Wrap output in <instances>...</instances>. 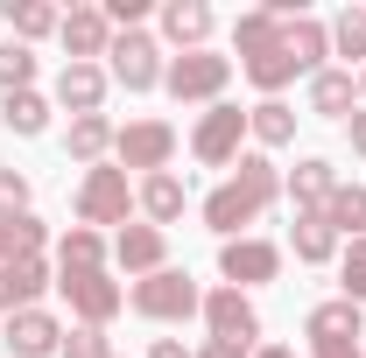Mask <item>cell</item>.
<instances>
[{
  "mask_svg": "<svg viewBox=\"0 0 366 358\" xmlns=\"http://www.w3.org/2000/svg\"><path fill=\"white\" fill-rule=\"evenodd\" d=\"M274 197H282V169H274L268 155H239L232 176L204 197V225H212L219 239H239V225H254Z\"/></svg>",
  "mask_w": 366,
  "mask_h": 358,
  "instance_id": "6da1fadb",
  "label": "cell"
},
{
  "mask_svg": "<svg viewBox=\"0 0 366 358\" xmlns=\"http://www.w3.org/2000/svg\"><path fill=\"white\" fill-rule=\"evenodd\" d=\"M127 302H134V316H148V323H190V316H204V288L183 267H162V274H148V281H134Z\"/></svg>",
  "mask_w": 366,
  "mask_h": 358,
  "instance_id": "7a4b0ae2",
  "label": "cell"
},
{
  "mask_svg": "<svg viewBox=\"0 0 366 358\" xmlns=\"http://www.w3.org/2000/svg\"><path fill=\"white\" fill-rule=\"evenodd\" d=\"M232 85V56H212V49H190V56H169L162 71V91L177 106H219Z\"/></svg>",
  "mask_w": 366,
  "mask_h": 358,
  "instance_id": "3957f363",
  "label": "cell"
},
{
  "mask_svg": "<svg viewBox=\"0 0 366 358\" xmlns=\"http://www.w3.org/2000/svg\"><path fill=\"white\" fill-rule=\"evenodd\" d=\"M71 211H78V225H127V211H134V183H127V169H85V183H78V197H71Z\"/></svg>",
  "mask_w": 366,
  "mask_h": 358,
  "instance_id": "277c9868",
  "label": "cell"
},
{
  "mask_svg": "<svg viewBox=\"0 0 366 358\" xmlns=\"http://www.w3.org/2000/svg\"><path fill=\"white\" fill-rule=\"evenodd\" d=\"M162 71H169V63H162V43H155L148 29H120V36H113V49H106V78H113V85L155 91Z\"/></svg>",
  "mask_w": 366,
  "mask_h": 358,
  "instance_id": "5b68a950",
  "label": "cell"
},
{
  "mask_svg": "<svg viewBox=\"0 0 366 358\" xmlns=\"http://www.w3.org/2000/svg\"><path fill=\"white\" fill-rule=\"evenodd\" d=\"M56 295H64L71 316L92 323V330H106V323L120 316V302H127V288H120V281H106V267H92V274H56Z\"/></svg>",
  "mask_w": 366,
  "mask_h": 358,
  "instance_id": "8992f818",
  "label": "cell"
},
{
  "mask_svg": "<svg viewBox=\"0 0 366 358\" xmlns=\"http://www.w3.org/2000/svg\"><path fill=\"white\" fill-rule=\"evenodd\" d=\"M204 330H212L219 344L261 352V310L247 302V288H212V295H204Z\"/></svg>",
  "mask_w": 366,
  "mask_h": 358,
  "instance_id": "52a82bcc",
  "label": "cell"
},
{
  "mask_svg": "<svg viewBox=\"0 0 366 358\" xmlns=\"http://www.w3.org/2000/svg\"><path fill=\"white\" fill-rule=\"evenodd\" d=\"M239 140H247V113L239 106H204V120H197V134H190V155L204 162V169H232L239 162Z\"/></svg>",
  "mask_w": 366,
  "mask_h": 358,
  "instance_id": "ba28073f",
  "label": "cell"
},
{
  "mask_svg": "<svg viewBox=\"0 0 366 358\" xmlns=\"http://www.w3.org/2000/svg\"><path fill=\"white\" fill-rule=\"evenodd\" d=\"M113 155H120V169L155 176V169H169V155H177V127H169V120H127L120 140H113Z\"/></svg>",
  "mask_w": 366,
  "mask_h": 358,
  "instance_id": "9c48e42d",
  "label": "cell"
},
{
  "mask_svg": "<svg viewBox=\"0 0 366 358\" xmlns=\"http://www.w3.org/2000/svg\"><path fill=\"white\" fill-rule=\"evenodd\" d=\"M219 274H226V288H261V281H274L282 274V246L274 239H226L219 246Z\"/></svg>",
  "mask_w": 366,
  "mask_h": 358,
  "instance_id": "30bf717a",
  "label": "cell"
},
{
  "mask_svg": "<svg viewBox=\"0 0 366 358\" xmlns=\"http://www.w3.org/2000/svg\"><path fill=\"white\" fill-rule=\"evenodd\" d=\"M113 260L134 274V281L162 274V267H169V232H155V225H120V239H113Z\"/></svg>",
  "mask_w": 366,
  "mask_h": 358,
  "instance_id": "8fae6325",
  "label": "cell"
},
{
  "mask_svg": "<svg viewBox=\"0 0 366 358\" xmlns=\"http://www.w3.org/2000/svg\"><path fill=\"white\" fill-rule=\"evenodd\" d=\"M274 14H296V0H274ZM239 71H247V85L261 91V98H282V85H289V78H303V71L289 63L282 36H274L268 49H254V56H239Z\"/></svg>",
  "mask_w": 366,
  "mask_h": 358,
  "instance_id": "7c38bea8",
  "label": "cell"
},
{
  "mask_svg": "<svg viewBox=\"0 0 366 358\" xmlns=\"http://www.w3.org/2000/svg\"><path fill=\"white\" fill-rule=\"evenodd\" d=\"M282 49H289V63L303 78H317L324 56H331V21H317V14H282Z\"/></svg>",
  "mask_w": 366,
  "mask_h": 358,
  "instance_id": "4fadbf2b",
  "label": "cell"
},
{
  "mask_svg": "<svg viewBox=\"0 0 366 358\" xmlns=\"http://www.w3.org/2000/svg\"><path fill=\"white\" fill-rule=\"evenodd\" d=\"M64 344V323L49 310H7V352L14 358H56Z\"/></svg>",
  "mask_w": 366,
  "mask_h": 358,
  "instance_id": "5bb4252c",
  "label": "cell"
},
{
  "mask_svg": "<svg viewBox=\"0 0 366 358\" xmlns=\"http://www.w3.org/2000/svg\"><path fill=\"white\" fill-rule=\"evenodd\" d=\"M56 36L71 49V63H99V56L113 49V21H106V7H71Z\"/></svg>",
  "mask_w": 366,
  "mask_h": 358,
  "instance_id": "9a60e30c",
  "label": "cell"
},
{
  "mask_svg": "<svg viewBox=\"0 0 366 358\" xmlns=\"http://www.w3.org/2000/svg\"><path fill=\"white\" fill-rule=\"evenodd\" d=\"M212 29H219V14L204 0H162V43H177L183 56L212 43Z\"/></svg>",
  "mask_w": 366,
  "mask_h": 358,
  "instance_id": "2e32d148",
  "label": "cell"
},
{
  "mask_svg": "<svg viewBox=\"0 0 366 358\" xmlns=\"http://www.w3.org/2000/svg\"><path fill=\"white\" fill-rule=\"evenodd\" d=\"M106 63H64L56 71V106H71V120H85V113H99L106 106Z\"/></svg>",
  "mask_w": 366,
  "mask_h": 358,
  "instance_id": "e0dca14e",
  "label": "cell"
},
{
  "mask_svg": "<svg viewBox=\"0 0 366 358\" xmlns=\"http://www.w3.org/2000/svg\"><path fill=\"white\" fill-rule=\"evenodd\" d=\"M282 190H289L296 218H310V211H324V204H331V190H338V169H331L324 155H303V162L289 169V183H282Z\"/></svg>",
  "mask_w": 366,
  "mask_h": 358,
  "instance_id": "ac0fdd59",
  "label": "cell"
},
{
  "mask_svg": "<svg viewBox=\"0 0 366 358\" xmlns=\"http://www.w3.org/2000/svg\"><path fill=\"white\" fill-rule=\"evenodd\" d=\"M310 113L317 120H352L360 113V78L352 71H317L310 78Z\"/></svg>",
  "mask_w": 366,
  "mask_h": 358,
  "instance_id": "d6986e66",
  "label": "cell"
},
{
  "mask_svg": "<svg viewBox=\"0 0 366 358\" xmlns=\"http://www.w3.org/2000/svg\"><path fill=\"white\" fill-rule=\"evenodd\" d=\"M134 204L148 211V225H155V232H162V225H177V218H183V176H177V169H155V176H141Z\"/></svg>",
  "mask_w": 366,
  "mask_h": 358,
  "instance_id": "ffe728a7",
  "label": "cell"
},
{
  "mask_svg": "<svg viewBox=\"0 0 366 358\" xmlns=\"http://www.w3.org/2000/svg\"><path fill=\"white\" fill-rule=\"evenodd\" d=\"M43 288H56V281H49V260H43V253H29V260L0 267V295H7V310H36V302H43Z\"/></svg>",
  "mask_w": 366,
  "mask_h": 358,
  "instance_id": "44dd1931",
  "label": "cell"
},
{
  "mask_svg": "<svg viewBox=\"0 0 366 358\" xmlns=\"http://www.w3.org/2000/svg\"><path fill=\"white\" fill-rule=\"evenodd\" d=\"M113 140H120V127L106 120V113H85V120H71V162H85V169H99L106 155H113Z\"/></svg>",
  "mask_w": 366,
  "mask_h": 358,
  "instance_id": "7402d4cb",
  "label": "cell"
},
{
  "mask_svg": "<svg viewBox=\"0 0 366 358\" xmlns=\"http://www.w3.org/2000/svg\"><path fill=\"white\" fill-rule=\"evenodd\" d=\"M0 21L14 29V43H43L64 29V14L49 7V0H0Z\"/></svg>",
  "mask_w": 366,
  "mask_h": 358,
  "instance_id": "603a6c76",
  "label": "cell"
},
{
  "mask_svg": "<svg viewBox=\"0 0 366 358\" xmlns=\"http://www.w3.org/2000/svg\"><path fill=\"white\" fill-rule=\"evenodd\" d=\"M289 246H296L303 267H331V260H338V232L324 225V211H310V218L289 225Z\"/></svg>",
  "mask_w": 366,
  "mask_h": 358,
  "instance_id": "cb8c5ba5",
  "label": "cell"
},
{
  "mask_svg": "<svg viewBox=\"0 0 366 358\" xmlns=\"http://www.w3.org/2000/svg\"><path fill=\"white\" fill-rule=\"evenodd\" d=\"M0 127L21 134V140L49 134V98H43V91H7V98H0Z\"/></svg>",
  "mask_w": 366,
  "mask_h": 358,
  "instance_id": "d4e9b609",
  "label": "cell"
},
{
  "mask_svg": "<svg viewBox=\"0 0 366 358\" xmlns=\"http://www.w3.org/2000/svg\"><path fill=\"white\" fill-rule=\"evenodd\" d=\"M92 267H106V239L92 225H71L56 239V274H92Z\"/></svg>",
  "mask_w": 366,
  "mask_h": 358,
  "instance_id": "484cf974",
  "label": "cell"
},
{
  "mask_svg": "<svg viewBox=\"0 0 366 358\" xmlns=\"http://www.w3.org/2000/svg\"><path fill=\"white\" fill-rule=\"evenodd\" d=\"M247 134L261 140V148H289V140H296V106H282V98L247 106Z\"/></svg>",
  "mask_w": 366,
  "mask_h": 358,
  "instance_id": "4316f807",
  "label": "cell"
},
{
  "mask_svg": "<svg viewBox=\"0 0 366 358\" xmlns=\"http://www.w3.org/2000/svg\"><path fill=\"white\" fill-rule=\"evenodd\" d=\"M49 225L36 211H21V218H0V267H14V260H29V253H43Z\"/></svg>",
  "mask_w": 366,
  "mask_h": 358,
  "instance_id": "83f0119b",
  "label": "cell"
},
{
  "mask_svg": "<svg viewBox=\"0 0 366 358\" xmlns=\"http://www.w3.org/2000/svg\"><path fill=\"white\" fill-rule=\"evenodd\" d=\"M324 225H331L338 239H366V190H360V183H338V190H331Z\"/></svg>",
  "mask_w": 366,
  "mask_h": 358,
  "instance_id": "f1b7e54d",
  "label": "cell"
},
{
  "mask_svg": "<svg viewBox=\"0 0 366 358\" xmlns=\"http://www.w3.org/2000/svg\"><path fill=\"white\" fill-rule=\"evenodd\" d=\"M303 330H310V337H366L360 330V302H345V295H338V302H317V310L303 316Z\"/></svg>",
  "mask_w": 366,
  "mask_h": 358,
  "instance_id": "f546056e",
  "label": "cell"
},
{
  "mask_svg": "<svg viewBox=\"0 0 366 358\" xmlns=\"http://www.w3.org/2000/svg\"><path fill=\"white\" fill-rule=\"evenodd\" d=\"M274 36H282V14H274V7H254V14H239V21H232V49H239V56L268 49Z\"/></svg>",
  "mask_w": 366,
  "mask_h": 358,
  "instance_id": "4dcf8cb0",
  "label": "cell"
},
{
  "mask_svg": "<svg viewBox=\"0 0 366 358\" xmlns=\"http://www.w3.org/2000/svg\"><path fill=\"white\" fill-rule=\"evenodd\" d=\"M0 91H36V49L29 43H0Z\"/></svg>",
  "mask_w": 366,
  "mask_h": 358,
  "instance_id": "1f68e13d",
  "label": "cell"
},
{
  "mask_svg": "<svg viewBox=\"0 0 366 358\" xmlns=\"http://www.w3.org/2000/svg\"><path fill=\"white\" fill-rule=\"evenodd\" d=\"M331 49H338L345 63H360V71H366V7H345V14L331 21Z\"/></svg>",
  "mask_w": 366,
  "mask_h": 358,
  "instance_id": "d6a6232c",
  "label": "cell"
},
{
  "mask_svg": "<svg viewBox=\"0 0 366 358\" xmlns=\"http://www.w3.org/2000/svg\"><path fill=\"white\" fill-rule=\"evenodd\" d=\"M338 288H345V302H366V239L338 253Z\"/></svg>",
  "mask_w": 366,
  "mask_h": 358,
  "instance_id": "836d02e7",
  "label": "cell"
},
{
  "mask_svg": "<svg viewBox=\"0 0 366 358\" xmlns=\"http://www.w3.org/2000/svg\"><path fill=\"white\" fill-rule=\"evenodd\" d=\"M56 358H113V344H106V330H92V323H78V330H64V344H56Z\"/></svg>",
  "mask_w": 366,
  "mask_h": 358,
  "instance_id": "e575fe53",
  "label": "cell"
},
{
  "mask_svg": "<svg viewBox=\"0 0 366 358\" xmlns=\"http://www.w3.org/2000/svg\"><path fill=\"white\" fill-rule=\"evenodd\" d=\"M21 211H29V176L0 169V218H21Z\"/></svg>",
  "mask_w": 366,
  "mask_h": 358,
  "instance_id": "d590c367",
  "label": "cell"
},
{
  "mask_svg": "<svg viewBox=\"0 0 366 358\" xmlns=\"http://www.w3.org/2000/svg\"><path fill=\"white\" fill-rule=\"evenodd\" d=\"M310 358H366L360 337H310Z\"/></svg>",
  "mask_w": 366,
  "mask_h": 358,
  "instance_id": "8d00e7d4",
  "label": "cell"
},
{
  "mask_svg": "<svg viewBox=\"0 0 366 358\" xmlns=\"http://www.w3.org/2000/svg\"><path fill=\"white\" fill-rule=\"evenodd\" d=\"M197 358H254V352H239V344H219V337H204V344H197Z\"/></svg>",
  "mask_w": 366,
  "mask_h": 358,
  "instance_id": "74e56055",
  "label": "cell"
},
{
  "mask_svg": "<svg viewBox=\"0 0 366 358\" xmlns=\"http://www.w3.org/2000/svg\"><path fill=\"white\" fill-rule=\"evenodd\" d=\"M345 134H352V155H360V162H366V106H360V113H352V120H345Z\"/></svg>",
  "mask_w": 366,
  "mask_h": 358,
  "instance_id": "f35d334b",
  "label": "cell"
},
{
  "mask_svg": "<svg viewBox=\"0 0 366 358\" xmlns=\"http://www.w3.org/2000/svg\"><path fill=\"white\" fill-rule=\"evenodd\" d=\"M148 358H197V352H183V337H155V344H148Z\"/></svg>",
  "mask_w": 366,
  "mask_h": 358,
  "instance_id": "ab89813d",
  "label": "cell"
},
{
  "mask_svg": "<svg viewBox=\"0 0 366 358\" xmlns=\"http://www.w3.org/2000/svg\"><path fill=\"white\" fill-rule=\"evenodd\" d=\"M254 358H296V352H289V344H261Z\"/></svg>",
  "mask_w": 366,
  "mask_h": 358,
  "instance_id": "60d3db41",
  "label": "cell"
},
{
  "mask_svg": "<svg viewBox=\"0 0 366 358\" xmlns=\"http://www.w3.org/2000/svg\"><path fill=\"white\" fill-rule=\"evenodd\" d=\"M360 98H366V71H360Z\"/></svg>",
  "mask_w": 366,
  "mask_h": 358,
  "instance_id": "b9f144b4",
  "label": "cell"
},
{
  "mask_svg": "<svg viewBox=\"0 0 366 358\" xmlns=\"http://www.w3.org/2000/svg\"><path fill=\"white\" fill-rule=\"evenodd\" d=\"M0 316H7V295H0Z\"/></svg>",
  "mask_w": 366,
  "mask_h": 358,
  "instance_id": "7bdbcfd3",
  "label": "cell"
},
{
  "mask_svg": "<svg viewBox=\"0 0 366 358\" xmlns=\"http://www.w3.org/2000/svg\"><path fill=\"white\" fill-rule=\"evenodd\" d=\"M113 358H120V352H113Z\"/></svg>",
  "mask_w": 366,
  "mask_h": 358,
  "instance_id": "ee69618b",
  "label": "cell"
}]
</instances>
